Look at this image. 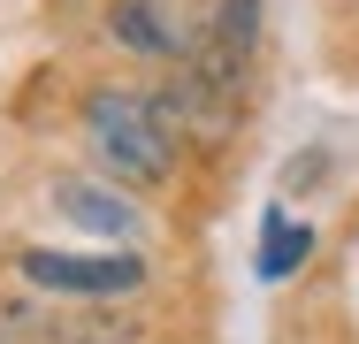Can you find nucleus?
<instances>
[{
  "instance_id": "f257e3e1",
  "label": "nucleus",
  "mask_w": 359,
  "mask_h": 344,
  "mask_svg": "<svg viewBox=\"0 0 359 344\" xmlns=\"http://www.w3.org/2000/svg\"><path fill=\"white\" fill-rule=\"evenodd\" d=\"M84 131L100 145V161L123 176V184H161L168 161H176V131L161 107H145L130 92H92L84 100Z\"/></svg>"
},
{
  "instance_id": "f03ea898",
  "label": "nucleus",
  "mask_w": 359,
  "mask_h": 344,
  "mask_svg": "<svg viewBox=\"0 0 359 344\" xmlns=\"http://www.w3.org/2000/svg\"><path fill=\"white\" fill-rule=\"evenodd\" d=\"M23 275L39 291H69V298H115V291H138L145 260L138 253H23Z\"/></svg>"
},
{
  "instance_id": "7ed1b4c3",
  "label": "nucleus",
  "mask_w": 359,
  "mask_h": 344,
  "mask_svg": "<svg viewBox=\"0 0 359 344\" xmlns=\"http://www.w3.org/2000/svg\"><path fill=\"white\" fill-rule=\"evenodd\" d=\"M54 214H69L76 230H100V237H130L138 230V214L115 199L107 184H84V176H62L54 184Z\"/></svg>"
},
{
  "instance_id": "20e7f679",
  "label": "nucleus",
  "mask_w": 359,
  "mask_h": 344,
  "mask_svg": "<svg viewBox=\"0 0 359 344\" xmlns=\"http://www.w3.org/2000/svg\"><path fill=\"white\" fill-rule=\"evenodd\" d=\"M115 39L138 46V54H176L184 46V23L161 0H115Z\"/></svg>"
},
{
  "instance_id": "39448f33",
  "label": "nucleus",
  "mask_w": 359,
  "mask_h": 344,
  "mask_svg": "<svg viewBox=\"0 0 359 344\" xmlns=\"http://www.w3.org/2000/svg\"><path fill=\"white\" fill-rule=\"evenodd\" d=\"M313 253V237H306V222H290V214H268V230H260V275L268 283H283L298 260Z\"/></svg>"
}]
</instances>
